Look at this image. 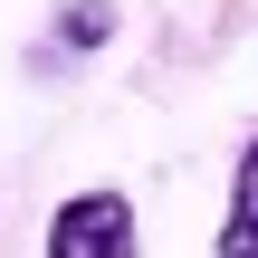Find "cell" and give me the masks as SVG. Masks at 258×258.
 <instances>
[{"mask_svg": "<svg viewBox=\"0 0 258 258\" xmlns=\"http://www.w3.org/2000/svg\"><path fill=\"white\" fill-rule=\"evenodd\" d=\"M38 258H144V239H134V201L124 191H67L57 211H48V249Z\"/></svg>", "mask_w": 258, "mask_h": 258, "instance_id": "obj_1", "label": "cell"}, {"mask_svg": "<svg viewBox=\"0 0 258 258\" xmlns=\"http://www.w3.org/2000/svg\"><path fill=\"white\" fill-rule=\"evenodd\" d=\"M220 258H258V134L239 144V163H230V211H220Z\"/></svg>", "mask_w": 258, "mask_h": 258, "instance_id": "obj_2", "label": "cell"}, {"mask_svg": "<svg viewBox=\"0 0 258 258\" xmlns=\"http://www.w3.org/2000/svg\"><path fill=\"white\" fill-rule=\"evenodd\" d=\"M48 38H57L67 57H86V48H105V38H115V0H67Z\"/></svg>", "mask_w": 258, "mask_h": 258, "instance_id": "obj_3", "label": "cell"}]
</instances>
